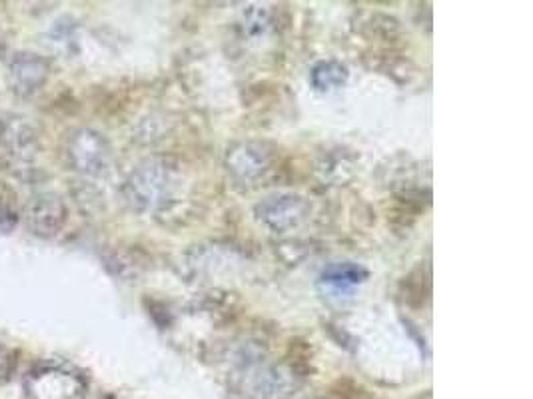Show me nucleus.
<instances>
[{"label": "nucleus", "instance_id": "obj_6", "mask_svg": "<svg viewBox=\"0 0 533 399\" xmlns=\"http://www.w3.org/2000/svg\"><path fill=\"white\" fill-rule=\"evenodd\" d=\"M16 368V356L10 348L0 344V382H6L12 378Z\"/></svg>", "mask_w": 533, "mask_h": 399}, {"label": "nucleus", "instance_id": "obj_5", "mask_svg": "<svg viewBox=\"0 0 533 399\" xmlns=\"http://www.w3.org/2000/svg\"><path fill=\"white\" fill-rule=\"evenodd\" d=\"M66 204L56 194H38L26 208V222L34 236L52 238L66 224Z\"/></svg>", "mask_w": 533, "mask_h": 399}, {"label": "nucleus", "instance_id": "obj_3", "mask_svg": "<svg viewBox=\"0 0 533 399\" xmlns=\"http://www.w3.org/2000/svg\"><path fill=\"white\" fill-rule=\"evenodd\" d=\"M70 166L82 176H96L108 164V146L94 130H76L66 144Z\"/></svg>", "mask_w": 533, "mask_h": 399}, {"label": "nucleus", "instance_id": "obj_2", "mask_svg": "<svg viewBox=\"0 0 533 399\" xmlns=\"http://www.w3.org/2000/svg\"><path fill=\"white\" fill-rule=\"evenodd\" d=\"M24 390L28 399H78L82 396V380L62 366L34 368L26 380Z\"/></svg>", "mask_w": 533, "mask_h": 399}, {"label": "nucleus", "instance_id": "obj_1", "mask_svg": "<svg viewBox=\"0 0 533 399\" xmlns=\"http://www.w3.org/2000/svg\"><path fill=\"white\" fill-rule=\"evenodd\" d=\"M38 158V136L22 116H6L0 122V162L16 178H28Z\"/></svg>", "mask_w": 533, "mask_h": 399}, {"label": "nucleus", "instance_id": "obj_7", "mask_svg": "<svg viewBox=\"0 0 533 399\" xmlns=\"http://www.w3.org/2000/svg\"><path fill=\"white\" fill-rule=\"evenodd\" d=\"M14 224V214L0 200V230H8Z\"/></svg>", "mask_w": 533, "mask_h": 399}, {"label": "nucleus", "instance_id": "obj_4", "mask_svg": "<svg viewBox=\"0 0 533 399\" xmlns=\"http://www.w3.org/2000/svg\"><path fill=\"white\" fill-rule=\"evenodd\" d=\"M48 72H50V66L44 56L36 52L20 50L12 54L8 62V70H6L8 86L16 96L30 98L44 86V82L48 80Z\"/></svg>", "mask_w": 533, "mask_h": 399}]
</instances>
